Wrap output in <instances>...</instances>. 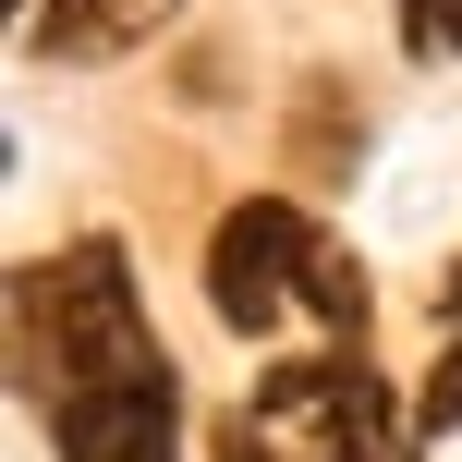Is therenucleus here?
<instances>
[{
    "instance_id": "f257e3e1",
    "label": "nucleus",
    "mask_w": 462,
    "mask_h": 462,
    "mask_svg": "<svg viewBox=\"0 0 462 462\" xmlns=\"http://www.w3.org/2000/svg\"><path fill=\"white\" fill-rule=\"evenodd\" d=\"M13 365L49 462H183V365L134 292L122 231H73L13 280Z\"/></svg>"
},
{
    "instance_id": "f03ea898",
    "label": "nucleus",
    "mask_w": 462,
    "mask_h": 462,
    "mask_svg": "<svg viewBox=\"0 0 462 462\" xmlns=\"http://www.w3.org/2000/svg\"><path fill=\"white\" fill-rule=\"evenodd\" d=\"M414 439L426 414L377 377V353L328 341V353H280L244 390V414L219 426V462H414Z\"/></svg>"
},
{
    "instance_id": "7ed1b4c3",
    "label": "nucleus",
    "mask_w": 462,
    "mask_h": 462,
    "mask_svg": "<svg viewBox=\"0 0 462 462\" xmlns=\"http://www.w3.org/2000/svg\"><path fill=\"white\" fill-rule=\"evenodd\" d=\"M317 268H328V231L304 195H244L208 231V317L231 341H280L292 317H317Z\"/></svg>"
},
{
    "instance_id": "20e7f679",
    "label": "nucleus",
    "mask_w": 462,
    "mask_h": 462,
    "mask_svg": "<svg viewBox=\"0 0 462 462\" xmlns=\"http://www.w3.org/2000/svg\"><path fill=\"white\" fill-rule=\"evenodd\" d=\"M183 0H24V49L37 61H134Z\"/></svg>"
},
{
    "instance_id": "39448f33",
    "label": "nucleus",
    "mask_w": 462,
    "mask_h": 462,
    "mask_svg": "<svg viewBox=\"0 0 462 462\" xmlns=\"http://www.w3.org/2000/svg\"><path fill=\"white\" fill-rule=\"evenodd\" d=\"M353 159H365V110L341 122V86H328V73H304V146H292V183H341Z\"/></svg>"
},
{
    "instance_id": "423d86ee",
    "label": "nucleus",
    "mask_w": 462,
    "mask_h": 462,
    "mask_svg": "<svg viewBox=\"0 0 462 462\" xmlns=\"http://www.w3.org/2000/svg\"><path fill=\"white\" fill-rule=\"evenodd\" d=\"M402 13V49L414 61H462V0H390Z\"/></svg>"
},
{
    "instance_id": "0eeeda50",
    "label": "nucleus",
    "mask_w": 462,
    "mask_h": 462,
    "mask_svg": "<svg viewBox=\"0 0 462 462\" xmlns=\"http://www.w3.org/2000/svg\"><path fill=\"white\" fill-rule=\"evenodd\" d=\"M414 414H426V439H450V426H462V341L439 353V377H426V402H414Z\"/></svg>"
},
{
    "instance_id": "6e6552de",
    "label": "nucleus",
    "mask_w": 462,
    "mask_h": 462,
    "mask_svg": "<svg viewBox=\"0 0 462 462\" xmlns=\"http://www.w3.org/2000/svg\"><path fill=\"white\" fill-rule=\"evenodd\" d=\"M439 328L462 341V255H450V280H439Z\"/></svg>"
}]
</instances>
